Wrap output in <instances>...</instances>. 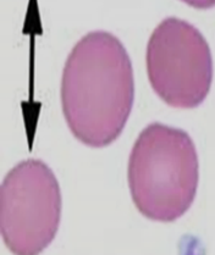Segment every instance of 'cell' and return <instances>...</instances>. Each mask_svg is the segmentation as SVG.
Wrapping results in <instances>:
<instances>
[{
  "instance_id": "obj_1",
  "label": "cell",
  "mask_w": 215,
  "mask_h": 255,
  "mask_svg": "<svg viewBox=\"0 0 215 255\" xmlns=\"http://www.w3.org/2000/svg\"><path fill=\"white\" fill-rule=\"evenodd\" d=\"M135 102V78L124 44L111 33L86 34L65 62L61 105L71 133L104 148L124 131Z\"/></svg>"
},
{
  "instance_id": "obj_2",
  "label": "cell",
  "mask_w": 215,
  "mask_h": 255,
  "mask_svg": "<svg viewBox=\"0 0 215 255\" xmlns=\"http://www.w3.org/2000/svg\"><path fill=\"white\" fill-rule=\"evenodd\" d=\"M130 192L144 218L173 222L184 216L196 198L200 164L189 133L154 122L135 142L129 160Z\"/></svg>"
},
{
  "instance_id": "obj_3",
  "label": "cell",
  "mask_w": 215,
  "mask_h": 255,
  "mask_svg": "<svg viewBox=\"0 0 215 255\" xmlns=\"http://www.w3.org/2000/svg\"><path fill=\"white\" fill-rule=\"evenodd\" d=\"M61 192L54 172L37 159L21 161L0 188V232L13 254L44 251L58 233Z\"/></svg>"
},
{
  "instance_id": "obj_4",
  "label": "cell",
  "mask_w": 215,
  "mask_h": 255,
  "mask_svg": "<svg viewBox=\"0 0 215 255\" xmlns=\"http://www.w3.org/2000/svg\"><path fill=\"white\" fill-rule=\"evenodd\" d=\"M147 73L157 96L178 109L206 100L213 82V56L203 34L187 21L168 17L152 33Z\"/></svg>"
},
{
  "instance_id": "obj_5",
  "label": "cell",
  "mask_w": 215,
  "mask_h": 255,
  "mask_svg": "<svg viewBox=\"0 0 215 255\" xmlns=\"http://www.w3.org/2000/svg\"><path fill=\"white\" fill-rule=\"evenodd\" d=\"M181 1L198 10L212 9L215 6V0H181Z\"/></svg>"
}]
</instances>
